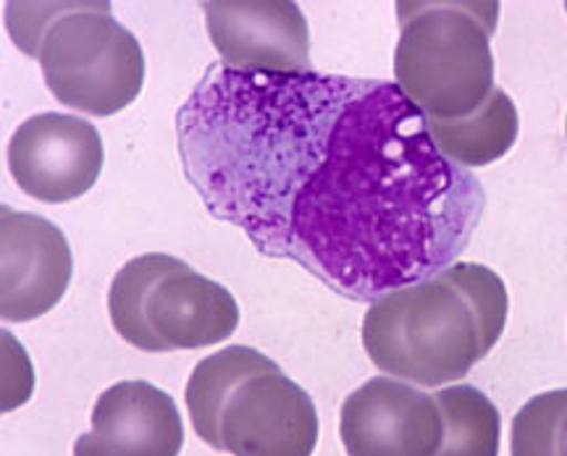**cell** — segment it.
<instances>
[{
	"instance_id": "obj_17",
	"label": "cell",
	"mask_w": 567,
	"mask_h": 456,
	"mask_svg": "<svg viewBox=\"0 0 567 456\" xmlns=\"http://www.w3.org/2000/svg\"><path fill=\"white\" fill-rule=\"evenodd\" d=\"M567 415V388L528 398L509 427V456H559V427Z\"/></svg>"
},
{
	"instance_id": "obj_18",
	"label": "cell",
	"mask_w": 567,
	"mask_h": 456,
	"mask_svg": "<svg viewBox=\"0 0 567 456\" xmlns=\"http://www.w3.org/2000/svg\"><path fill=\"white\" fill-rule=\"evenodd\" d=\"M74 3H9L6 6V30L13 45L38 59L42 38L55 19L71 11Z\"/></svg>"
},
{
	"instance_id": "obj_10",
	"label": "cell",
	"mask_w": 567,
	"mask_h": 456,
	"mask_svg": "<svg viewBox=\"0 0 567 456\" xmlns=\"http://www.w3.org/2000/svg\"><path fill=\"white\" fill-rule=\"evenodd\" d=\"M182 446L174 398L147 381H122L97 396L92 427L76 438L74 456H179Z\"/></svg>"
},
{
	"instance_id": "obj_19",
	"label": "cell",
	"mask_w": 567,
	"mask_h": 456,
	"mask_svg": "<svg viewBox=\"0 0 567 456\" xmlns=\"http://www.w3.org/2000/svg\"><path fill=\"white\" fill-rule=\"evenodd\" d=\"M559 456H567V415L559 427Z\"/></svg>"
},
{
	"instance_id": "obj_6",
	"label": "cell",
	"mask_w": 567,
	"mask_h": 456,
	"mask_svg": "<svg viewBox=\"0 0 567 456\" xmlns=\"http://www.w3.org/2000/svg\"><path fill=\"white\" fill-rule=\"evenodd\" d=\"M9 170L24 195L61 205L87 195L103 170V139L90 121L38 113L9 142Z\"/></svg>"
},
{
	"instance_id": "obj_11",
	"label": "cell",
	"mask_w": 567,
	"mask_h": 456,
	"mask_svg": "<svg viewBox=\"0 0 567 456\" xmlns=\"http://www.w3.org/2000/svg\"><path fill=\"white\" fill-rule=\"evenodd\" d=\"M145 320L158 352H184L229 339L239 325V308L229 289L179 260L147 294Z\"/></svg>"
},
{
	"instance_id": "obj_14",
	"label": "cell",
	"mask_w": 567,
	"mask_h": 456,
	"mask_svg": "<svg viewBox=\"0 0 567 456\" xmlns=\"http://www.w3.org/2000/svg\"><path fill=\"white\" fill-rule=\"evenodd\" d=\"M444 441L436 456H499L502 417L484 391L467 383L436 388Z\"/></svg>"
},
{
	"instance_id": "obj_16",
	"label": "cell",
	"mask_w": 567,
	"mask_h": 456,
	"mask_svg": "<svg viewBox=\"0 0 567 456\" xmlns=\"http://www.w3.org/2000/svg\"><path fill=\"white\" fill-rule=\"evenodd\" d=\"M446 281L467 299L473 315L478 320L481 341H484L486 354L496 346L507 325L509 297L507 287L492 268L478 266V262H452L439 270Z\"/></svg>"
},
{
	"instance_id": "obj_21",
	"label": "cell",
	"mask_w": 567,
	"mask_h": 456,
	"mask_svg": "<svg viewBox=\"0 0 567 456\" xmlns=\"http://www.w3.org/2000/svg\"><path fill=\"white\" fill-rule=\"evenodd\" d=\"M565 11H567V6H565Z\"/></svg>"
},
{
	"instance_id": "obj_4",
	"label": "cell",
	"mask_w": 567,
	"mask_h": 456,
	"mask_svg": "<svg viewBox=\"0 0 567 456\" xmlns=\"http://www.w3.org/2000/svg\"><path fill=\"white\" fill-rule=\"evenodd\" d=\"M38 61L59 103L87 116L130 108L145 82V55L111 3H74L42 38Z\"/></svg>"
},
{
	"instance_id": "obj_1",
	"label": "cell",
	"mask_w": 567,
	"mask_h": 456,
	"mask_svg": "<svg viewBox=\"0 0 567 456\" xmlns=\"http://www.w3.org/2000/svg\"><path fill=\"white\" fill-rule=\"evenodd\" d=\"M176 139L210 216L350 299L452 266L484 213L476 176L389 82L218 61L176 113Z\"/></svg>"
},
{
	"instance_id": "obj_5",
	"label": "cell",
	"mask_w": 567,
	"mask_h": 456,
	"mask_svg": "<svg viewBox=\"0 0 567 456\" xmlns=\"http://www.w3.org/2000/svg\"><path fill=\"white\" fill-rule=\"evenodd\" d=\"M339 436L347 456H436L444 417L434 394L392 375H375L344 398Z\"/></svg>"
},
{
	"instance_id": "obj_12",
	"label": "cell",
	"mask_w": 567,
	"mask_h": 456,
	"mask_svg": "<svg viewBox=\"0 0 567 456\" xmlns=\"http://www.w3.org/2000/svg\"><path fill=\"white\" fill-rule=\"evenodd\" d=\"M266 373H279V365L258 349L239 344L226 346L221 352L197 362L187 381L184 398H187L193 427L203 444L216 448V452H224L221 419L231 396L237 394L243 383Z\"/></svg>"
},
{
	"instance_id": "obj_2",
	"label": "cell",
	"mask_w": 567,
	"mask_h": 456,
	"mask_svg": "<svg viewBox=\"0 0 567 456\" xmlns=\"http://www.w3.org/2000/svg\"><path fill=\"white\" fill-rule=\"evenodd\" d=\"M496 3H396V87L429 121L476 113L494 92Z\"/></svg>"
},
{
	"instance_id": "obj_9",
	"label": "cell",
	"mask_w": 567,
	"mask_h": 456,
	"mask_svg": "<svg viewBox=\"0 0 567 456\" xmlns=\"http://www.w3.org/2000/svg\"><path fill=\"white\" fill-rule=\"evenodd\" d=\"M205 27L221 63L243 71H313L302 9L276 3H203Z\"/></svg>"
},
{
	"instance_id": "obj_15",
	"label": "cell",
	"mask_w": 567,
	"mask_h": 456,
	"mask_svg": "<svg viewBox=\"0 0 567 456\" xmlns=\"http://www.w3.org/2000/svg\"><path fill=\"white\" fill-rule=\"evenodd\" d=\"M176 258L172 255H140L126 262L113 278L109 291V315L116 333L126 344L142 349V352H158L151 328L145 320V302L155 283L161 281L168 270L176 268Z\"/></svg>"
},
{
	"instance_id": "obj_8",
	"label": "cell",
	"mask_w": 567,
	"mask_h": 456,
	"mask_svg": "<svg viewBox=\"0 0 567 456\" xmlns=\"http://www.w3.org/2000/svg\"><path fill=\"white\" fill-rule=\"evenodd\" d=\"M318 431L313 398L281 370L243 383L221 419L231 456H313Z\"/></svg>"
},
{
	"instance_id": "obj_3",
	"label": "cell",
	"mask_w": 567,
	"mask_h": 456,
	"mask_svg": "<svg viewBox=\"0 0 567 456\" xmlns=\"http://www.w3.org/2000/svg\"><path fill=\"white\" fill-rule=\"evenodd\" d=\"M363 346L379 373L417 388L460 383L486 357L473 308L442 273L373 299Z\"/></svg>"
},
{
	"instance_id": "obj_7",
	"label": "cell",
	"mask_w": 567,
	"mask_h": 456,
	"mask_svg": "<svg viewBox=\"0 0 567 456\" xmlns=\"http://www.w3.org/2000/svg\"><path fill=\"white\" fill-rule=\"evenodd\" d=\"M71 249L59 226L0 208V318L27 323L51 312L71 281Z\"/></svg>"
},
{
	"instance_id": "obj_13",
	"label": "cell",
	"mask_w": 567,
	"mask_h": 456,
	"mask_svg": "<svg viewBox=\"0 0 567 456\" xmlns=\"http://www.w3.org/2000/svg\"><path fill=\"white\" fill-rule=\"evenodd\" d=\"M429 132L439 153L452 166L471 170L505 158L517 142L520 118L513 97L494 87L476 113L455 121H429Z\"/></svg>"
},
{
	"instance_id": "obj_20",
	"label": "cell",
	"mask_w": 567,
	"mask_h": 456,
	"mask_svg": "<svg viewBox=\"0 0 567 456\" xmlns=\"http://www.w3.org/2000/svg\"><path fill=\"white\" fill-rule=\"evenodd\" d=\"M565 137H567V118H565Z\"/></svg>"
}]
</instances>
